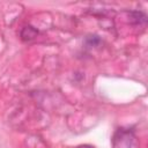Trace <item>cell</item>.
Wrapping results in <instances>:
<instances>
[{
  "label": "cell",
  "instance_id": "1",
  "mask_svg": "<svg viewBox=\"0 0 148 148\" xmlns=\"http://www.w3.org/2000/svg\"><path fill=\"white\" fill-rule=\"evenodd\" d=\"M36 35H37V30H36V29H34V28H31V27H25V28L22 30V32H21L22 38H23V39H25V40L35 38V36H36Z\"/></svg>",
  "mask_w": 148,
  "mask_h": 148
},
{
  "label": "cell",
  "instance_id": "2",
  "mask_svg": "<svg viewBox=\"0 0 148 148\" xmlns=\"http://www.w3.org/2000/svg\"><path fill=\"white\" fill-rule=\"evenodd\" d=\"M77 148H94L92 146H89V145H83V146H79Z\"/></svg>",
  "mask_w": 148,
  "mask_h": 148
}]
</instances>
